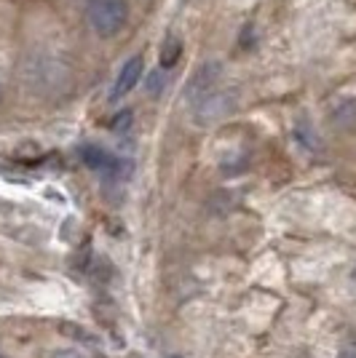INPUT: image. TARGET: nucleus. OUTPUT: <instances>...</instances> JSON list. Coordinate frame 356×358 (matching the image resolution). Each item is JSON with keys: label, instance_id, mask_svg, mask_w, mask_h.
Returning <instances> with one entry per match:
<instances>
[{"label": "nucleus", "instance_id": "obj_1", "mask_svg": "<svg viewBox=\"0 0 356 358\" xmlns=\"http://www.w3.org/2000/svg\"><path fill=\"white\" fill-rule=\"evenodd\" d=\"M129 22L126 0H89V24L100 38H116Z\"/></svg>", "mask_w": 356, "mask_h": 358}, {"label": "nucleus", "instance_id": "obj_2", "mask_svg": "<svg viewBox=\"0 0 356 358\" xmlns=\"http://www.w3.org/2000/svg\"><path fill=\"white\" fill-rule=\"evenodd\" d=\"M220 73H223L220 62H204L193 73V78L188 80V86H185V102L191 107H196L198 102H204L209 94L217 89Z\"/></svg>", "mask_w": 356, "mask_h": 358}, {"label": "nucleus", "instance_id": "obj_3", "mask_svg": "<svg viewBox=\"0 0 356 358\" xmlns=\"http://www.w3.org/2000/svg\"><path fill=\"white\" fill-rule=\"evenodd\" d=\"M193 110H196V123H201V126L217 123V120H223L225 115H231L236 110V94L228 89H214Z\"/></svg>", "mask_w": 356, "mask_h": 358}, {"label": "nucleus", "instance_id": "obj_4", "mask_svg": "<svg viewBox=\"0 0 356 358\" xmlns=\"http://www.w3.org/2000/svg\"><path fill=\"white\" fill-rule=\"evenodd\" d=\"M81 161L89 166V169H94V171L104 174V177H121V171H123L121 158H116L107 150L97 148V145H83L81 148Z\"/></svg>", "mask_w": 356, "mask_h": 358}, {"label": "nucleus", "instance_id": "obj_5", "mask_svg": "<svg viewBox=\"0 0 356 358\" xmlns=\"http://www.w3.org/2000/svg\"><path fill=\"white\" fill-rule=\"evenodd\" d=\"M142 70H145V59L137 54L132 59H126V64L121 67L118 78H116V86H113V99H123L129 91L139 83V78H142Z\"/></svg>", "mask_w": 356, "mask_h": 358}, {"label": "nucleus", "instance_id": "obj_6", "mask_svg": "<svg viewBox=\"0 0 356 358\" xmlns=\"http://www.w3.org/2000/svg\"><path fill=\"white\" fill-rule=\"evenodd\" d=\"M332 123L341 126V129H351V126H356V99H348V102H343V105L335 107Z\"/></svg>", "mask_w": 356, "mask_h": 358}, {"label": "nucleus", "instance_id": "obj_7", "mask_svg": "<svg viewBox=\"0 0 356 358\" xmlns=\"http://www.w3.org/2000/svg\"><path fill=\"white\" fill-rule=\"evenodd\" d=\"M182 54V45L179 41H166V45L161 48V67H174Z\"/></svg>", "mask_w": 356, "mask_h": 358}, {"label": "nucleus", "instance_id": "obj_8", "mask_svg": "<svg viewBox=\"0 0 356 358\" xmlns=\"http://www.w3.org/2000/svg\"><path fill=\"white\" fill-rule=\"evenodd\" d=\"M129 123H132V113H121L118 118H116V123H113V129H116V131L129 129Z\"/></svg>", "mask_w": 356, "mask_h": 358}, {"label": "nucleus", "instance_id": "obj_9", "mask_svg": "<svg viewBox=\"0 0 356 358\" xmlns=\"http://www.w3.org/2000/svg\"><path fill=\"white\" fill-rule=\"evenodd\" d=\"M54 358H91L89 353H83V350H57Z\"/></svg>", "mask_w": 356, "mask_h": 358}, {"label": "nucleus", "instance_id": "obj_10", "mask_svg": "<svg viewBox=\"0 0 356 358\" xmlns=\"http://www.w3.org/2000/svg\"><path fill=\"white\" fill-rule=\"evenodd\" d=\"M338 358H356V340H351V343L343 345L341 353H338Z\"/></svg>", "mask_w": 356, "mask_h": 358}, {"label": "nucleus", "instance_id": "obj_11", "mask_svg": "<svg viewBox=\"0 0 356 358\" xmlns=\"http://www.w3.org/2000/svg\"><path fill=\"white\" fill-rule=\"evenodd\" d=\"M158 89H161V78L153 75V78H150V91H158Z\"/></svg>", "mask_w": 356, "mask_h": 358}, {"label": "nucleus", "instance_id": "obj_12", "mask_svg": "<svg viewBox=\"0 0 356 358\" xmlns=\"http://www.w3.org/2000/svg\"><path fill=\"white\" fill-rule=\"evenodd\" d=\"M0 358H6V356H3V353H0Z\"/></svg>", "mask_w": 356, "mask_h": 358}, {"label": "nucleus", "instance_id": "obj_13", "mask_svg": "<svg viewBox=\"0 0 356 358\" xmlns=\"http://www.w3.org/2000/svg\"><path fill=\"white\" fill-rule=\"evenodd\" d=\"M172 358H177V356H172Z\"/></svg>", "mask_w": 356, "mask_h": 358}]
</instances>
